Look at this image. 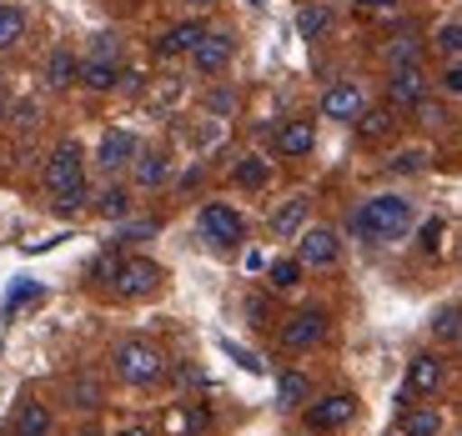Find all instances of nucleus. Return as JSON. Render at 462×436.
Wrapping results in <instances>:
<instances>
[{
  "label": "nucleus",
  "mask_w": 462,
  "mask_h": 436,
  "mask_svg": "<svg viewBox=\"0 0 462 436\" xmlns=\"http://www.w3.org/2000/svg\"><path fill=\"white\" fill-rule=\"evenodd\" d=\"M352 231L372 246H393L412 231V201L407 195H372L352 211Z\"/></svg>",
  "instance_id": "obj_1"
},
{
  "label": "nucleus",
  "mask_w": 462,
  "mask_h": 436,
  "mask_svg": "<svg viewBox=\"0 0 462 436\" xmlns=\"http://www.w3.org/2000/svg\"><path fill=\"white\" fill-rule=\"evenodd\" d=\"M111 361H116V377L126 381V386H151V381L162 377V367H166L162 351H156L151 341H121Z\"/></svg>",
  "instance_id": "obj_2"
},
{
  "label": "nucleus",
  "mask_w": 462,
  "mask_h": 436,
  "mask_svg": "<svg viewBox=\"0 0 462 436\" xmlns=\"http://www.w3.org/2000/svg\"><path fill=\"white\" fill-rule=\"evenodd\" d=\"M201 236H207L211 246H221V251H231V246H242L246 241V226H242V216L231 206H221V201H211L207 211H201Z\"/></svg>",
  "instance_id": "obj_3"
},
{
  "label": "nucleus",
  "mask_w": 462,
  "mask_h": 436,
  "mask_svg": "<svg viewBox=\"0 0 462 436\" xmlns=\"http://www.w3.org/2000/svg\"><path fill=\"white\" fill-rule=\"evenodd\" d=\"M387 101L397 111H417V105L428 101V76H422V66H397L393 81H387Z\"/></svg>",
  "instance_id": "obj_4"
},
{
  "label": "nucleus",
  "mask_w": 462,
  "mask_h": 436,
  "mask_svg": "<svg viewBox=\"0 0 462 436\" xmlns=\"http://www.w3.org/2000/svg\"><path fill=\"white\" fill-rule=\"evenodd\" d=\"M86 176H81V146H76V141H60L56 146V156H51L46 161V186L51 191H70V186H81Z\"/></svg>",
  "instance_id": "obj_5"
},
{
  "label": "nucleus",
  "mask_w": 462,
  "mask_h": 436,
  "mask_svg": "<svg viewBox=\"0 0 462 436\" xmlns=\"http://www.w3.org/2000/svg\"><path fill=\"white\" fill-rule=\"evenodd\" d=\"M322 336H327V311H317V306L297 311V316L282 326V346H287V351H307V346H317Z\"/></svg>",
  "instance_id": "obj_6"
},
{
  "label": "nucleus",
  "mask_w": 462,
  "mask_h": 436,
  "mask_svg": "<svg viewBox=\"0 0 462 436\" xmlns=\"http://www.w3.org/2000/svg\"><path fill=\"white\" fill-rule=\"evenodd\" d=\"M231 50H236V46H231L226 31H207V35H201V46L191 50V66H197L201 76H217V70L231 66Z\"/></svg>",
  "instance_id": "obj_7"
},
{
  "label": "nucleus",
  "mask_w": 462,
  "mask_h": 436,
  "mask_svg": "<svg viewBox=\"0 0 462 436\" xmlns=\"http://www.w3.org/2000/svg\"><path fill=\"white\" fill-rule=\"evenodd\" d=\"M352 412H357L352 396H322V402L307 406V426H312V431H337V426L352 422Z\"/></svg>",
  "instance_id": "obj_8"
},
{
  "label": "nucleus",
  "mask_w": 462,
  "mask_h": 436,
  "mask_svg": "<svg viewBox=\"0 0 462 436\" xmlns=\"http://www.w3.org/2000/svg\"><path fill=\"white\" fill-rule=\"evenodd\" d=\"M136 161V136L131 131H106L101 146H96V166L101 171H121V166Z\"/></svg>",
  "instance_id": "obj_9"
},
{
  "label": "nucleus",
  "mask_w": 462,
  "mask_h": 436,
  "mask_svg": "<svg viewBox=\"0 0 462 436\" xmlns=\"http://www.w3.org/2000/svg\"><path fill=\"white\" fill-rule=\"evenodd\" d=\"M156 281H162V271H156V261H121V276H116V291L121 296H151L156 291Z\"/></svg>",
  "instance_id": "obj_10"
},
{
  "label": "nucleus",
  "mask_w": 462,
  "mask_h": 436,
  "mask_svg": "<svg viewBox=\"0 0 462 436\" xmlns=\"http://www.w3.org/2000/svg\"><path fill=\"white\" fill-rule=\"evenodd\" d=\"M337 256H342L337 231H327V226L301 231V261H307V266H337Z\"/></svg>",
  "instance_id": "obj_11"
},
{
  "label": "nucleus",
  "mask_w": 462,
  "mask_h": 436,
  "mask_svg": "<svg viewBox=\"0 0 462 436\" xmlns=\"http://www.w3.org/2000/svg\"><path fill=\"white\" fill-rule=\"evenodd\" d=\"M322 115L327 121H357L362 115V91L352 81H337L332 91L322 95Z\"/></svg>",
  "instance_id": "obj_12"
},
{
  "label": "nucleus",
  "mask_w": 462,
  "mask_h": 436,
  "mask_svg": "<svg viewBox=\"0 0 462 436\" xmlns=\"http://www.w3.org/2000/svg\"><path fill=\"white\" fill-rule=\"evenodd\" d=\"M201 35H207V25L201 21H181V25H171V31L156 41V56H191V50L201 46Z\"/></svg>",
  "instance_id": "obj_13"
},
{
  "label": "nucleus",
  "mask_w": 462,
  "mask_h": 436,
  "mask_svg": "<svg viewBox=\"0 0 462 436\" xmlns=\"http://www.w3.org/2000/svg\"><path fill=\"white\" fill-rule=\"evenodd\" d=\"M307 216H312V201H307V195H291L287 206L272 216V231H277L282 241H291V236H301V231H307Z\"/></svg>",
  "instance_id": "obj_14"
},
{
  "label": "nucleus",
  "mask_w": 462,
  "mask_h": 436,
  "mask_svg": "<svg viewBox=\"0 0 462 436\" xmlns=\"http://www.w3.org/2000/svg\"><path fill=\"white\" fill-rule=\"evenodd\" d=\"M312 146H317V131L307 126V121H287V126L277 131V150H282V156H307Z\"/></svg>",
  "instance_id": "obj_15"
},
{
  "label": "nucleus",
  "mask_w": 462,
  "mask_h": 436,
  "mask_svg": "<svg viewBox=\"0 0 462 436\" xmlns=\"http://www.w3.org/2000/svg\"><path fill=\"white\" fill-rule=\"evenodd\" d=\"M442 386V361L438 356H417L407 367V391H438Z\"/></svg>",
  "instance_id": "obj_16"
},
{
  "label": "nucleus",
  "mask_w": 462,
  "mask_h": 436,
  "mask_svg": "<svg viewBox=\"0 0 462 436\" xmlns=\"http://www.w3.org/2000/svg\"><path fill=\"white\" fill-rule=\"evenodd\" d=\"M332 31V11L327 5H301L297 11V35L301 41H317V35H327Z\"/></svg>",
  "instance_id": "obj_17"
},
{
  "label": "nucleus",
  "mask_w": 462,
  "mask_h": 436,
  "mask_svg": "<svg viewBox=\"0 0 462 436\" xmlns=\"http://www.w3.org/2000/svg\"><path fill=\"white\" fill-rule=\"evenodd\" d=\"M46 81L56 86V91H60V86H70V81H81V60L70 56V50H56V56L46 60Z\"/></svg>",
  "instance_id": "obj_18"
},
{
  "label": "nucleus",
  "mask_w": 462,
  "mask_h": 436,
  "mask_svg": "<svg viewBox=\"0 0 462 436\" xmlns=\"http://www.w3.org/2000/svg\"><path fill=\"white\" fill-rule=\"evenodd\" d=\"M116 81H121V66L116 60H86L81 66V86H91V91H111Z\"/></svg>",
  "instance_id": "obj_19"
},
{
  "label": "nucleus",
  "mask_w": 462,
  "mask_h": 436,
  "mask_svg": "<svg viewBox=\"0 0 462 436\" xmlns=\"http://www.w3.org/2000/svg\"><path fill=\"white\" fill-rule=\"evenodd\" d=\"M15 436H51V412L41 402L21 406V416H15Z\"/></svg>",
  "instance_id": "obj_20"
},
{
  "label": "nucleus",
  "mask_w": 462,
  "mask_h": 436,
  "mask_svg": "<svg viewBox=\"0 0 462 436\" xmlns=\"http://www.w3.org/2000/svg\"><path fill=\"white\" fill-rule=\"evenodd\" d=\"M432 336H438L442 346H457L462 341V306H442L438 316H432Z\"/></svg>",
  "instance_id": "obj_21"
},
{
  "label": "nucleus",
  "mask_w": 462,
  "mask_h": 436,
  "mask_svg": "<svg viewBox=\"0 0 462 436\" xmlns=\"http://www.w3.org/2000/svg\"><path fill=\"white\" fill-rule=\"evenodd\" d=\"M166 176H171V161H166L162 150H146V156H136V181H141V186H162Z\"/></svg>",
  "instance_id": "obj_22"
},
{
  "label": "nucleus",
  "mask_w": 462,
  "mask_h": 436,
  "mask_svg": "<svg viewBox=\"0 0 462 436\" xmlns=\"http://www.w3.org/2000/svg\"><path fill=\"white\" fill-rule=\"evenodd\" d=\"M382 60H387V66H417V60H422V46H417L412 35H393V46L382 50Z\"/></svg>",
  "instance_id": "obj_23"
},
{
  "label": "nucleus",
  "mask_w": 462,
  "mask_h": 436,
  "mask_svg": "<svg viewBox=\"0 0 462 436\" xmlns=\"http://www.w3.org/2000/svg\"><path fill=\"white\" fill-rule=\"evenodd\" d=\"M277 396H282V406H301L312 396V381L301 377V371H287V377L277 381Z\"/></svg>",
  "instance_id": "obj_24"
},
{
  "label": "nucleus",
  "mask_w": 462,
  "mask_h": 436,
  "mask_svg": "<svg viewBox=\"0 0 462 436\" xmlns=\"http://www.w3.org/2000/svg\"><path fill=\"white\" fill-rule=\"evenodd\" d=\"M25 35V15L21 5H0V50H11L15 41Z\"/></svg>",
  "instance_id": "obj_25"
},
{
  "label": "nucleus",
  "mask_w": 462,
  "mask_h": 436,
  "mask_svg": "<svg viewBox=\"0 0 462 436\" xmlns=\"http://www.w3.org/2000/svg\"><path fill=\"white\" fill-rule=\"evenodd\" d=\"M96 211H101L106 221H121V216L131 211V195L121 191V186H106V191L96 195Z\"/></svg>",
  "instance_id": "obj_26"
},
{
  "label": "nucleus",
  "mask_w": 462,
  "mask_h": 436,
  "mask_svg": "<svg viewBox=\"0 0 462 436\" xmlns=\"http://www.w3.org/2000/svg\"><path fill=\"white\" fill-rule=\"evenodd\" d=\"M266 176H272V171H266L262 156H242V166H236V186H246V191H262Z\"/></svg>",
  "instance_id": "obj_27"
},
{
  "label": "nucleus",
  "mask_w": 462,
  "mask_h": 436,
  "mask_svg": "<svg viewBox=\"0 0 462 436\" xmlns=\"http://www.w3.org/2000/svg\"><path fill=\"white\" fill-rule=\"evenodd\" d=\"M432 46H438L448 60H462V21L438 25V35H432Z\"/></svg>",
  "instance_id": "obj_28"
},
{
  "label": "nucleus",
  "mask_w": 462,
  "mask_h": 436,
  "mask_svg": "<svg viewBox=\"0 0 462 436\" xmlns=\"http://www.w3.org/2000/svg\"><path fill=\"white\" fill-rule=\"evenodd\" d=\"M438 431H442L438 412H407L402 416V436H438Z\"/></svg>",
  "instance_id": "obj_29"
},
{
  "label": "nucleus",
  "mask_w": 462,
  "mask_h": 436,
  "mask_svg": "<svg viewBox=\"0 0 462 436\" xmlns=\"http://www.w3.org/2000/svg\"><path fill=\"white\" fill-rule=\"evenodd\" d=\"M35 296H41V281H25L21 276V281L11 286V296H5V316H15V311H21L25 301H35Z\"/></svg>",
  "instance_id": "obj_30"
},
{
  "label": "nucleus",
  "mask_w": 462,
  "mask_h": 436,
  "mask_svg": "<svg viewBox=\"0 0 462 436\" xmlns=\"http://www.w3.org/2000/svg\"><path fill=\"white\" fill-rule=\"evenodd\" d=\"M86 201H91V186H70V191H60L56 195V211H60V216H76V211H81L86 206Z\"/></svg>",
  "instance_id": "obj_31"
},
{
  "label": "nucleus",
  "mask_w": 462,
  "mask_h": 436,
  "mask_svg": "<svg viewBox=\"0 0 462 436\" xmlns=\"http://www.w3.org/2000/svg\"><path fill=\"white\" fill-rule=\"evenodd\" d=\"M422 166H428V150H422V146H407V150H397V156H393V171L397 176H412V171H422Z\"/></svg>",
  "instance_id": "obj_32"
},
{
  "label": "nucleus",
  "mask_w": 462,
  "mask_h": 436,
  "mask_svg": "<svg viewBox=\"0 0 462 436\" xmlns=\"http://www.w3.org/2000/svg\"><path fill=\"white\" fill-rule=\"evenodd\" d=\"M96 402H101L96 377H76V381H70V406H96Z\"/></svg>",
  "instance_id": "obj_33"
},
{
  "label": "nucleus",
  "mask_w": 462,
  "mask_h": 436,
  "mask_svg": "<svg viewBox=\"0 0 462 436\" xmlns=\"http://www.w3.org/2000/svg\"><path fill=\"white\" fill-rule=\"evenodd\" d=\"M266 276H272V286H277V291H291V286H297V276H301V266L297 261H272V266H266Z\"/></svg>",
  "instance_id": "obj_34"
},
{
  "label": "nucleus",
  "mask_w": 462,
  "mask_h": 436,
  "mask_svg": "<svg viewBox=\"0 0 462 436\" xmlns=\"http://www.w3.org/2000/svg\"><path fill=\"white\" fill-rule=\"evenodd\" d=\"M357 126H362V136H387L393 131V111H367V115H357Z\"/></svg>",
  "instance_id": "obj_35"
},
{
  "label": "nucleus",
  "mask_w": 462,
  "mask_h": 436,
  "mask_svg": "<svg viewBox=\"0 0 462 436\" xmlns=\"http://www.w3.org/2000/svg\"><path fill=\"white\" fill-rule=\"evenodd\" d=\"M91 276H96V281H111V286H116V276H121V256H116V251H106V256H96V266H91Z\"/></svg>",
  "instance_id": "obj_36"
},
{
  "label": "nucleus",
  "mask_w": 462,
  "mask_h": 436,
  "mask_svg": "<svg viewBox=\"0 0 462 436\" xmlns=\"http://www.w3.org/2000/svg\"><path fill=\"white\" fill-rule=\"evenodd\" d=\"M116 46H121V41H116L111 31L91 35V60H116Z\"/></svg>",
  "instance_id": "obj_37"
},
{
  "label": "nucleus",
  "mask_w": 462,
  "mask_h": 436,
  "mask_svg": "<svg viewBox=\"0 0 462 436\" xmlns=\"http://www.w3.org/2000/svg\"><path fill=\"white\" fill-rule=\"evenodd\" d=\"M221 351H226V356H231V361H236V367H242V371H262V356L242 351V346H236V341H221Z\"/></svg>",
  "instance_id": "obj_38"
},
{
  "label": "nucleus",
  "mask_w": 462,
  "mask_h": 436,
  "mask_svg": "<svg viewBox=\"0 0 462 436\" xmlns=\"http://www.w3.org/2000/svg\"><path fill=\"white\" fill-rule=\"evenodd\" d=\"M442 95H457L462 101V60H448V70H442Z\"/></svg>",
  "instance_id": "obj_39"
},
{
  "label": "nucleus",
  "mask_w": 462,
  "mask_h": 436,
  "mask_svg": "<svg viewBox=\"0 0 462 436\" xmlns=\"http://www.w3.org/2000/svg\"><path fill=\"white\" fill-rule=\"evenodd\" d=\"M357 5V15H393L397 11V0H352Z\"/></svg>",
  "instance_id": "obj_40"
},
{
  "label": "nucleus",
  "mask_w": 462,
  "mask_h": 436,
  "mask_svg": "<svg viewBox=\"0 0 462 436\" xmlns=\"http://www.w3.org/2000/svg\"><path fill=\"white\" fill-rule=\"evenodd\" d=\"M438 241H442V221H428V226H422V246L438 251Z\"/></svg>",
  "instance_id": "obj_41"
},
{
  "label": "nucleus",
  "mask_w": 462,
  "mask_h": 436,
  "mask_svg": "<svg viewBox=\"0 0 462 436\" xmlns=\"http://www.w3.org/2000/svg\"><path fill=\"white\" fill-rule=\"evenodd\" d=\"M417 115H422L428 126H442V105H432V101H422V105H417Z\"/></svg>",
  "instance_id": "obj_42"
},
{
  "label": "nucleus",
  "mask_w": 462,
  "mask_h": 436,
  "mask_svg": "<svg viewBox=\"0 0 462 436\" xmlns=\"http://www.w3.org/2000/svg\"><path fill=\"white\" fill-rule=\"evenodd\" d=\"M151 231H156V226H131V231H121V236H116V241H146Z\"/></svg>",
  "instance_id": "obj_43"
},
{
  "label": "nucleus",
  "mask_w": 462,
  "mask_h": 436,
  "mask_svg": "<svg viewBox=\"0 0 462 436\" xmlns=\"http://www.w3.org/2000/svg\"><path fill=\"white\" fill-rule=\"evenodd\" d=\"M186 5H197V11H207V5H217V0H186Z\"/></svg>",
  "instance_id": "obj_44"
},
{
  "label": "nucleus",
  "mask_w": 462,
  "mask_h": 436,
  "mask_svg": "<svg viewBox=\"0 0 462 436\" xmlns=\"http://www.w3.org/2000/svg\"><path fill=\"white\" fill-rule=\"evenodd\" d=\"M121 436H151V431H141V426H131V431H121Z\"/></svg>",
  "instance_id": "obj_45"
},
{
  "label": "nucleus",
  "mask_w": 462,
  "mask_h": 436,
  "mask_svg": "<svg viewBox=\"0 0 462 436\" xmlns=\"http://www.w3.org/2000/svg\"><path fill=\"white\" fill-rule=\"evenodd\" d=\"M0 115H5V101H0Z\"/></svg>",
  "instance_id": "obj_46"
},
{
  "label": "nucleus",
  "mask_w": 462,
  "mask_h": 436,
  "mask_svg": "<svg viewBox=\"0 0 462 436\" xmlns=\"http://www.w3.org/2000/svg\"><path fill=\"white\" fill-rule=\"evenodd\" d=\"M81 436H96V431H81Z\"/></svg>",
  "instance_id": "obj_47"
}]
</instances>
